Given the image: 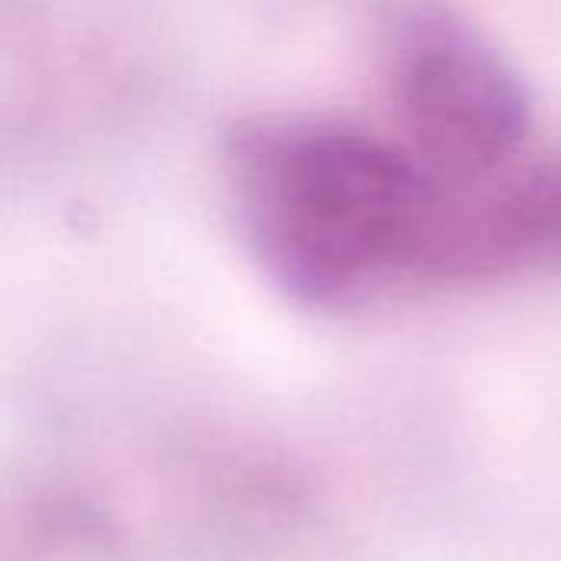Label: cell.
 Returning a JSON list of instances; mask_svg holds the SVG:
<instances>
[{
    "mask_svg": "<svg viewBox=\"0 0 561 561\" xmlns=\"http://www.w3.org/2000/svg\"><path fill=\"white\" fill-rule=\"evenodd\" d=\"M224 184L263 276L309 309L561 273V151L463 174L345 118L233 128Z\"/></svg>",
    "mask_w": 561,
    "mask_h": 561,
    "instance_id": "6da1fadb",
    "label": "cell"
},
{
    "mask_svg": "<svg viewBox=\"0 0 561 561\" xmlns=\"http://www.w3.org/2000/svg\"><path fill=\"white\" fill-rule=\"evenodd\" d=\"M394 131L431 161L490 174L533 148V92L513 59L444 0H394L378 20Z\"/></svg>",
    "mask_w": 561,
    "mask_h": 561,
    "instance_id": "7a4b0ae2",
    "label": "cell"
}]
</instances>
